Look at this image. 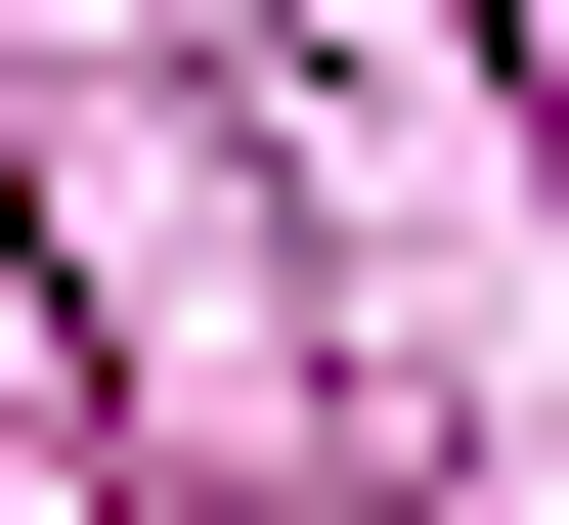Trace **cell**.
I'll return each mask as SVG.
<instances>
[{"label":"cell","mask_w":569,"mask_h":525,"mask_svg":"<svg viewBox=\"0 0 569 525\" xmlns=\"http://www.w3.org/2000/svg\"><path fill=\"white\" fill-rule=\"evenodd\" d=\"M526 88H569V0H526Z\"/></svg>","instance_id":"6da1fadb"}]
</instances>
